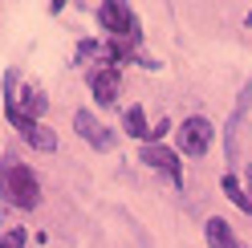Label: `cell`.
<instances>
[{
  "instance_id": "6da1fadb",
  "label": "cell",
  "mask_w": 252,
  "mask_h": 248,
  "mask_svg": "<svg viewBox=\"0 0 252 248\" xmlns=\"http://www.w3.org/2000/svg\"><path fill=\"white\" fill-rule=\"evenodd\" d=\"M0 195L8 199L12 208H37L41 204V187H37V175L29 171L25 163H4L0 167Z\"/></svg>"
},
{
  "instance_id": "7a4b0ae2",
  "label": "cell",
  "mask_w": 252,
  "mask_h": 248,
  "mask_svg": "<svg viewBox=\"0 0 252 248\" xmlns=\"http://www.w3.org/2000/svg\"><path fill=\"white\" fill-rule=\"evenodd\" d=\"M98 21H102V29H106L114 41H138V21H134V8H130V4L110 0V4L98 8Z\"/></svg>"
},
{
  "instance_id": "3957f363",
  "label": "cell",
  "mask_w": 252,
  "mask_h": 248,
  "mask_svg": "<svg viewBox=\"0 0 252 248\" xmlns=\"http://www.w3.org/2000/svg\"><path fill=\"white\" fill-rule=\"evenodd\" d=\"M212 134H216V126H212L208 118H187L183 126H179V147H183V155H191V159L203 155V151L212 147Z\"/></svg>"
},
{
  "instance_id": "277c9868",
  "label": "cell",
  "mask_w": 252,
  "mask_h": 248,
  "mask_svg": "<svg viewBox=\"0 0 252 248\" xmlns=\"http://www.w3.org/2000/svg\"><path fill=\"white\" fill-rule=\"evenodd\" d=\"M73 126H77V134H82L86 143H94L98 151H110V147H114V134H110L90 110H77V114H73Z\"/></svg>"
},
{
  "instance_id": "5b68a950",
  "label": "cell",
  "mask_w": 252,
  "mask_h": 248,
  "mask_svg": "<svg viewBox=\"0 0 252 248\" xmlns=\"http://www.w3.org/2000/svg\"><path fill=\"white\" fill-rule=\"evenodd\" d=\"M143 163H147V167H159V171H167L175 183H183V163L175 159V151H167V147H159V143H147V147H143Z\"/></svg>"
},
{
  "instance_id": "8992f818",
  "label": "cell",
  "mask_w": 252,
  "mask_h": 248,
  "mask_svg": "<svg viewBox=\"0 0 252 248\" xmlns=\"http://www.w3.org/2000/svg\"><path fill=\"white\" fill-rule=\"evenodd\" d=\"M118 86H122V77H118L114 65H102V69L90 73V90H94V98H98L102 106H110V102L118 98Z\"/></svg>"
},
{
  "instance_id": "52a82bcc",
  "label": "cell",
  "mask_w": 252,
  "mask_h": 248,
  "mask_svg": "<svg viewBox=\"0 0 252 248\" xmlns=\"http://www.w3.org/2000/svg\"><path fill=\"white\" fill-rule=\"evenodd\" d=\"M17 130H21V138H29V147H37V151H57V134H53L49 126H41L37 118H29V114H21V122H17Z\"/></svg>"
},
{
  "instance_id": "ba28073f",
  "label": "cell",
  "mask_w": 252,
  "mask_h": 248,
  "mask_svg": "<svg viewBox=\"0 0 252 248\" xmlns=\"http://www.w3.org/2000/svg\"><path fill=\"white\" fill-rule=\"evenodd\" d=\"M203 236H208V244H212V248H240V240L232 236L228 220H220V216H212V220L203 224Z\"/></svg>"
},
{
  "instance_id": "9c48e42d",
  "label": "cell",
  "mask_w": 252,
  "mask_h": 248,
  "mask_svg": "<svg viewBox=\"0 0 252 248\" xmlns=\"http://www.w3.org/2000/svg\"><path fill=\"white\" fill-rule=\"evenodd\" d=\"M126 130H130L134 138H147V134H151V126H147V114L138 110V106H130V110H126Z\"/></svg>"
},
{
  "instance_id": "30bf717a",
  "label": "cell",
  "mask_w": 252,
  "mask_h": 248,
  "mask_svg": "<svg viewBox=\"0 0 252 248\" xmlns=\"http://www.w3.org/2000/svg\"><path fill=\"white\" fill-rule=\"evenodd\" d=\"M224 191H228V199H232V204H240L244 212H252V195H244V191H240V183H236L232 175L224 179Z\"/></svg>"
},
{
  "instance_id": "8fae6325",
  "label": "cell",
  "mask_w": 252,
  "mask_h": 248,
  "mask_svg": "<svg viewBox=\"0 0 252 248\" xmlns=\"http://www.w3.org/2000/svg\"><path fill=\"white\" fill-rule=\"evenodd\" d=\"M45 106H49V102H45V94H41V90H25V114H29V118H37Z\"/></svg>"
},
{
  "instance_id": "7c38bea8",
  "label": "cell",
  "mask_w": 252,
  "mask_h": 248,
  "mask_svg": "<svg viewBox=\"0 0 252 248\" xmlns=\"http://www.w3.org/2000/svg\"><path fill=\"white\" fill-rule=\"evenodd\" d=\"M0 248H25V232H21V228L0 232Z\"/></svg>"
}]
</instances>
